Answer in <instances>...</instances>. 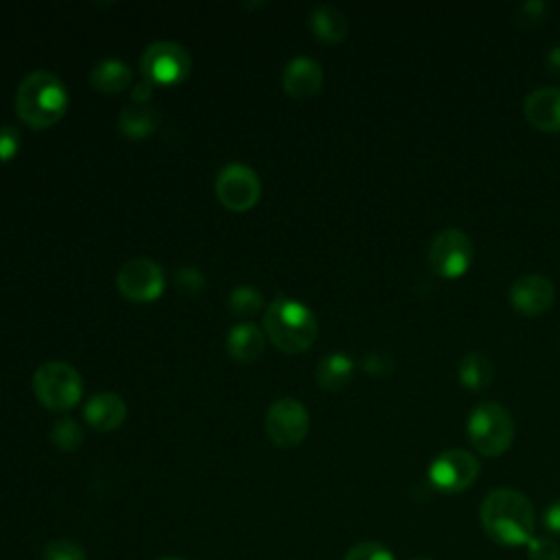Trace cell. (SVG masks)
Returning <instances> with one entry per match:
<instances>
[{"instance_id": "27", "label": "cell", "mask_w": 560, "mask_h": 560, "mask_svg": "<svg viewBox=\"0 0 560 560\" xmlns=\"http://www.w3.org/2000/svg\"><path fill=\"white\" fill-rule=\"evenodd\" d=\"M529 560H560V545L549 536H534L527 543Z\"/></svg>"}, {"instance_id": "34", "label": "cell", "mask_w": 560, "mask_h": 560, "mask_svg": "<svg viewBox=\"0 0 560 560\" xmlns=\"http://www.w3.org/2000/svg\"><path fill=\"white\" fill-rule=\"evenodd\" d=\"M160 560H184V558H176V556H169V558H160Z\"/></svg>"}, {"instance_id": "25", "label": "cell", "mask_w": 560, "mask_h": 560, "mask_svg": "<svg viewBox=\"0 0 560 560\" xmlns=\"http://www.w3.org/2000/svg\"><path fill=\"white\" fill-rule=\"evenodd\" d=\"M344 560H396V558L385 545L374 543V540H366V543H359V545L350 547L346 551Z\"/></svg>"}, {"instance_id": "17", "label": "cell", "mask_w": 560, "mask_h": 560, "mask_svg": "<svg viewBox=\"0 0 560 560\" xmlns=\"http://www.w3.org/2000/svg\"><path fill=\"white\" fill-rule=\"evenodd\" d=\"M309 25H311V32L315 34V38L326 45H339L348 36V19L344 16V12H339L333 5L315 8L311 12Z\"/></svg>"}, {"instance_id": "23", "label": "cell", "mask_w": 560, "mask_h": 560, "mask_svg": "<svg viewBox=\"0 0 560 560\" xmlns=\"http://www.w3.org/2000/svg\"><path fill=\"white\" fill-rule=\"evenodd\" d=\"M51 438L62 451H75L84 440V431L73 418H64V420L56 422Z\"/></svg>"}, {"instance_id": "15", "label": "cell", "mask_w": 560, "mask_h": 560, "mask_svg": "<svg viewBox=\"0 0 560 560\" xmlns=\"http://www.w3.org/2000/svg\"><path fill=\"white\" fill-rule=\"evenodd\" d=\"M84 418L97 431H115L126 422L128 405L119 394L102 392L86 403Z\"/></svg>"}, {"instance_id": "12", "label": "cell", "mask_w": 560, "mask_h": 560, "mask_svg": "<svg viewBox=\"0 0 560 560\" xmlns=\"http://www.w3.org/2000/svg\"><path fill=\"white\" fill-rule=\"evenodd\" d=\"M510 302L521 315H527V318L543 315L553 302V285L549 278L538 274L521 276L510 287Z\"/></svg>"}, {"instance_id": "16", "label": "cell", "mask_w": 560, "mask_h": 560, "mask_svg": "<svg viewBox=\"0 0 560 560\" xmlns=\"http://www.w3.org/2000/svg\"><path fill=\"white\" fill-rule=\"evenodd\" d=\"M267 335L254 322H241L230 329L226 348L228 355L239 364H252L265 353Z\"/></svg>"}, {"instance_id": "22", "label": "cell", "mask_w": 560, "mask_h": 560, "mask_svg": "<svg viewBox=\"0 0 560 560\" xmlns=\"http://www.w3.org/2000/svg\"><path fill=\"white\" fill-rule=\"evenodd\" d=\"M263 302H265V298L257 287L241 285L230 294L228 307H230L233 315H237V318H252L263 309Z\"/></svg>"}, {"instance_id": "13", "label": "cell", "mask_w": 560, "mask_h": 560, "mask_svg": "<svg viewBox=\"0 0 560 560\" xmlns=\"http://www.w3.org/2000/svg\"><path fill=\"white\" fill-rule=\"evenodd\" d=\"M523 115L532 128L547 134H558L560 132V88L547 86L529 93L523 104Z\"/></svg>"}, {"instance_id": "8", "label": "cell", "mask_w": 560, "mask_h": 560, "mask_svg": "<svg viewBox=\"0 0 560 560\" xmlns=\"http://www.w3.org/2000/svg\"><path fill=\"white\" fill-rule=\"evenodd\" d=\"M309 427L311 420L307 407L291 396L278 398L265 414V431L270 440L281 449L298 446L307 438Z\"/></svg>"}, {"instance_id": "18", "label": "cell", "mask_w": 560, "mask_h": 560, "mask_svg": "<svg viewBox=\"0 0 560 560\" xmlns=\"http://www.w3.org/2000/svg\"><path fill=\"white\" fill-rule=\"evenodd\" d=\"M160 115L150 104H130L119 117V130L132 139L143 141L156 132Z\"/></svg>"}, {"instance_id": "31", "label": "cell", "mask_w": 560, "mask_h": 560, "mask_svg": "<svg viewBox=\"0 0 560 560\" xmlns=\"http://www.w3.org/2000/svg\"><path fill=\"white\" fill-rule=\"evenodd\" d=\"M543 523H545V529H547L551 536H560V499H556L553 503L547 505L545 516H543Z\"/></svg>"}, {"instance_id": "20", "label": "cell", "mask_w": 560, "mask_h": 560, "mask_svg": "<svg viewBox=\"0 0 560 560\" xmlns=\"http://www.w3.org/2000/svg\"><path fill=\"white\" fill-rule=\"evenodd\" d=\"M355 372V364L350 357L342 353L326 355L318 368H315V379L324 390H342L350 383Z\"/></svg>"}, {"instance_id": "29", "label": "cell", "mask_w": 560, "mask_h": 560, "mask_svg": "<svg viewBox=\"0 0 560 560\" xmlns=\"http://www.w3.org/2000/svg\"><path fill=\"white\" fill-rule=\"evenodd\" d=\"M543 16H545V5L543 3H525L516 12V23L525 29H532L543 21Z\"/></svg>"}, {"instance_id": "14", "label": "cell", "mask_w": 560, "mask_h": 560, "mask_svg": "<svg viewBox=\"0 0 560 560\" xmlns=\"http://www.w3.org/2000/svg\"><path fill=\"white\" fill-rule=\"evenodd\" d=\"M322 84H324V71L311 58H294L285 67L283 86L291 99H298V102L311 99L322 91Z\"/></svg>"}, {"instance_id": "6", "label": "cell", "mask_w": 560, "mask_h": 560, "mask_svg": "<svg viewBox=\"0 0 560 560\" xmlns=\"http://www.w3.org/2000/svg\"><path fill=\"white\" fill-rule=\"evenodd\" d=\"M145 82L156 86L182 84L191 73V56L176 43H154L141 60Z\"/></svg>"}, {"instance_id": "21", "label": "cell", "mask_w": 560, "mask_h": 560, "mask_svg": "<svg viewBox=\"0 0 560 560\" xmlns=\"http://www.w3.org/2000/svg\"><path fill=\"white\" fill-rule=\"evenodd\" d=\"M457 377L466 390L481 392L492 381V361L484 353H468L457 368Z\"/></svg>"}, {"instance_id": "10", "label": "cell", "mask_w": 560, "mask_h": 560, "mask_svg": "<svg viewBox=\"0 0 560 560\" xmlns=\"http://www.w3.org/2000/svg\"><path fill=\"white\" fill-rule=\"evenodd\" d=\"M473 263V241L457 228L442 230L429 248V265L440 278H460Z\"/></svg>"}, {"instance_id": "9", "label": "cell", "mask_w": 560, "mask_h": 560, "mask_svg": "<svg viewBox=\"0 0 560 560\" xmlns=\"http://www.w3.org/2000/svg\"><path fill=\"white\" fill-rule=\"evenodd\" d=\"M165 272L152 259H132L121 265L117 274L119 291L132 302H154L165 291Z\"/></svg>"}, {"instance_id": "5", "label": "cell", "mask_w": 560, "mask_h": 560, "mask_svg": "<svg viewBox=\"0 0 560 560\" xmlns=\"http://www.w3.org/2000/svg\"><path fill=\"white\" fill-rule=\"evenodd\" d=\"M34 392L45 407L53 412H69L84 396V379L71 364L49 361L36 370Z\"/></svg>"}, {"instance_id": "2", "label": "cell", "mask_w": 560, "mask_h": 560, "mask_svg": "<svg viewBox=\"0 0 560 560\" xmlns=\"http://www.w3.org/2000/svg\"><path fill=\"white\" fill-rule=\"evenodd\" d=\"M69 108L64 82L49 71L27 75L16 93V112L34 130H47L60 123Z\"/></svg>"}, {"instance_id": "11", "label": "cell", "mask_w": 560, "mask_h": 560, "mask_svg": "<svg viewBox=\"0 0 560 560\" xmlns=\"http://www.w3.org/2000/svg\"><path fill=\"white\" fill-rule=\"evenodd\" d=\"M479 475V462L473 453L451 449L440 453L429 466V481L436 490L455 495L464 492Z\"/></svg>"}, {"instance_id": "3", "label": "cell", "mask_w": 560, "mask_h": 560, "mask_svg": "<svg viewBox=\"0 0 560 560\" xmlns=\"http://www.w3.org/2000/svg\"><path fill=\"white\" fill-rule=\"evenodd\" d=\"M263 331L281 353L298 355L315 344L318 320L307 305L278 296L265 311Z\"/></svg>"}, {"instance_id": "30", "label": "cell", "mask_w": 560, "mask_h": 560, "mask_svg": "<svg viewBox=\"0 0 560 560\" xmlns=\"http://www.w3.org/2000/svg\"><path fill=\"white\" fill-rule=\"evenodd\" d=\"M392 368H394V361H392L388 355H381V353L370 355V357L364 359V370L370 372V374H374V377L390 374Z\"/></svg>"}, {"instance_id": "32", "label": "cell", "mask_w": 560, "mask_h": 560, "mask_svg": "<svg viewBox=\"0 0 560 560\" xmlns=\"http://www.w3.org/2000/svg\"><path fill=\"white\" fill-rule=\"evenodd\" d=\"M152 84L150 82H141L132 88V104H150L152 99Z\"/></svg>"}, {"instance_id": "24", "label": "cell", "mask_w": 560, "mask_h": 560, "mask_svg": "<svg viewBox=\"0 0 560 560\" xmlns=\"http://www.w3.org/2000/svg\"><path fill=\"white\" fill-rule=\"evenodd\" d=\"M45 560H86V549L71 538H56L45 545Z\"/></svg>"}, {"instance_id": "7", "label": "cell", "mask_w": 560, "mask_h": 560, "mask_svg": "<svg viewBox=\"0 0 560 560\" xmlns=\"http://www.w3.org/2000/svg\"><path fill=\"white\" fill-rule=\"evenodd\" d=\"M215 193L226 211L246 213L261 200V180L254 169L233 163L217 174Z\"/></svg>"}, {"instance_id": "26", "label": "cell", "mask_w": 560, "mask_h": 560, "mask_svg": "<svg viewBox=\"0 0 560 560\" xmlns=\"http://www.w3.org/2000/svg\"><path fill=\"white\" fill-rule=\"evenodd\" d=\"M23 150V136L14 126H0V163H12Z\"/></svg>"}, {"instance_id": "19", "label": "cell", "mask_w": 560, "mask_h": 560, "mask_svg": "<svg viewBox=\"0 0 560 560\" xmlns=\"http://www.w3.org/2000/svg\"><path fill=\"white\" fill-rule=\"evenodd\" d=\"M91 84L99 91V93H121L132 84V71L126 62L108 58L102 60L93 73H91Z\"/></svg>"}, {"instance_id": "4", "label": "cell", "mask_w": 560, "mask_h": 560, "mask_svg": "<svg viewBox=\"0 0 560 560\" xmlns=\"http://www.w3.org/2000/svg\"><path fill=\"white\" fill-rule=\"evenodd\" d=\"M468 440L477 453L499 457L514 440V422L510 412L495 403H479L468 416Z\"/></svg>"}, {"instance_id": "28", "label": "cell", "mask_w": 560, "mask_h": 560, "mask_svg": "<svg viewBox=\"0 0 560 560\" xmlns=\"http://www.w3.org/2000/svg\"><path fill=\"white\" fill-rule=\"evenodd\" d=\"M176 281H178L180 291H184L189 296H195V294H200L204 289V276L198 270H193V267H182L178 272Z\"/></svg>"}, {"instance_id": "33", "label": "cell", "mask_w": 560, "mask_h": 560, "mask_svg": "<svg viewBox=\"0 0 560 560\" xmlns=\"http://www.w3.org/2000/svg\"><path fill=\"white\" fill-rule=\"evenodd\" d=\"M412 560H433V558H429V556H416V558H412Z\"/></svg>"}, {"instance_id": "1", "label": "cell", "mask_w": 560, "mask_h": 560, "mask_svg": "<svg viewBox=\"0 0 560 560\" xmlns=\"http://www.w3.org/2000/svg\"><path fill=\"white\" fill-rule=\"evenodd\" d=\"M484 532L499 545L519 547L534 538L536 514L532 501L512 488L492 490L479 510Z\"/></svg>"}]
</instances>
